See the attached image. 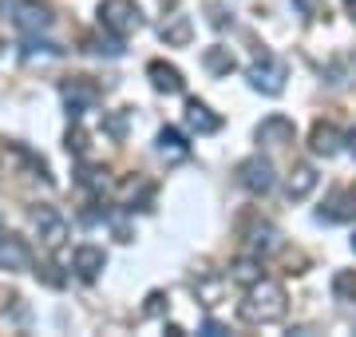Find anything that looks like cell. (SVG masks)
Returning <instances> with one entry per match:
<instances>
[{"label": "cell", "mask_w": 356, "mask_h": 337, "mask_svg": "<svg viewBox=\"0 0 356 337\" xmlns=\"http://www.w3.org/2000/svg\"><path fill=\"white\" fill-rule=\"evenodd\" d=\"M285 310H289L285 290H281L277 282H266V278H257V282L245 290L242 306H238V313H242L245 322H254V325L281 322V318H285Z\"/></svg>", "instance_id": "cell-1"}, {"label": "cell", "mask_w": 356, "mask_h": 337, "mask_svg": "<svg viewBox=\"0 0 356 337\" xmlns=\"http://www.w3.org/2000/svg\"><path fill=\"white\" fill-rule=\"evenodd\" d=\"M99 24H103V32L127 40L143 28V13H139L135 0H103L99 4Z\"/></svg>", "instance_id": "cell-2"}, {"label": "cell", "mask_w": 356, "mask_h": 337, "mask_svg": "<svg viewBox=\"0 0 356 337\" xmlns=\"http://www.w3.org/2000/svg\"><path fill=\"white\" fill-rule=\"evenodd\" d=\"M285 79H289V72H285V60H277V56H261V60L250 64V84L261 95H281Z\"/></svg>", "instance_id": "cell-3"}, {"label": "cell", "mask_w": 356, "mask_h": 337, "mask_svg": "<svg viewBox=\"0 0 356 337\" xmlns=\"http://www.w3.org/2000/svg\"><path fill=\"white\" fill-rule=\"evenodd\" d=\"M238 182H242L250 195H269V191H273V182H277L273 163L261 159V155H250L245 163H238Z\"/></svg>", "instance_id": "cell-4"}, {"label": "cell", "mask_w": 356, "mask_h": 337, "mask_svg": "<svg viewBox=\"0 0 356 337\" xmlns=\"http://www.w3.org/2000/svg\"><path fill=\"white\" fill-rule=\"evenodd\" d=\"M60 95H64V104H67V116L79 119L83 111H91V107L99 104V88L91 84L88 76H76V79H67L64 88H60Z\"/></svg>", "instance_id": "cell-5"}, {"label": "cell", "mask_w": 356, "mask_h": 337, "mask_svg": "<svg viewBox=\"0 0 356 337\" xmlns=\"http://www.w3.org/2000/svg\"><path fill=\"white\" fill-rule=\"evenodd\" d=\"M16 28L24 32V40H40L44 32L51 28V13H48V4H40V0H20L16 4Z\"/></svg>", "instance_id": "cell-6"}, {"label": "cell", "mask_w": 356, "mask_h": 337, "mask_svg": "<svg viewBox=\"0 0 356 337\" xmlns=\"http://www.w3.org/2000/svg\"><path fill=\"white\" fill-rule=\"evenodd\" d=\"M36 234L48 250H60L67 242V219L56 207H40L36 210Z\"/></svg>", "instance_id": "cell-7"}, {"label": "cell", "mask_w": 356, "mask_h": 337, "mask_svg": "<svg viewBox=\"0 0 356 337\" xmlns=\"http://www.w3.org/2000/svg\"><path fill=\"white\" fill-rule=\"evenodd\" d=\"M32 266V250H28V242L20 238V234H0V270H28Z\"/></svg>", "instance_id": "cell-8"}, {"label": "cell", "mask_w": 356, "mask_h": 337, "mask_svg": "<svg viewBox=\"0 0 356 337\" xmlns=\"http://www.w3.org/2000/svg\"><path fill=\"white\" fill-rule=\"evenodd\" d=\"M147 76H151L154 91H163V95H178V91L186 88L182 72H178L175 64H166V60H151V64H147Z\"/></svg>", "instance_id": "cell-9"}, {"label": "cell", "mask_w": 356, "mask_h": 337, "mask_svg": "<svg viewBox=\"0 0 356 337\" xmlns=\"http://www.w3.org/2000/svg\"><path fill=\"white\" fill-rule=\"evenodd\" d=\"M103 266H107L103 246H76V254H72V270H76L83 282H95L103 274Z\"/></svg>", "instance_id": "cell-10"}, {"label": "cell", "mask_w": 356, "mask_h": 337, "mask_svg": "<svg viewBox=\"0 0 356 337\" xmlns=\"http://www.w3.org/2000/svg\"><path fill=\"white\" fill-rule=\"evenodd\" d=\"M293 119L285 116H269L261 119V127H257V143H266V147H281V143H293Z\"/></svg>", "instance_id": "cell-11"}, {"label": "cell", "mask_w": 356, "mask_h": 337, "mask_svg": "<svg viewBox=\"0 0 356 337\" xmlns=\"http://www.w3.org/2000/svg\"><path fill=\"white\" fill-rule=\"evenodd\" d=\"M317 219L321 222H348V219H356V195L353 191H337V195L317 210Z\"/></svg>", "instance_id": "cell-12"}, {"label": "cell", "mask_w": 356, "mask_h": 337, "mask_svg": "<svg viewBox=\"0 0 356 337\" xmlns=\"http://www.w3.org/2000/svg\"><path fill=\"white\" fill-rule=\"evenodd\" d=\"M317 182H321V175L309 163H297L293 167V175H289V182H285V195L289 198H309L313 191H317Z\"/></svg>", "instance_id": "cell-13"}, {"label": "cell", "mask_w": 356, "mask_h": 337, "mask_svg": "<svg viewBox=\"0 0 356 337\" xmlns=\"http://www.w3.org/2000/svg\"><path fill=\"white\" fill-rule=\"evenodd\" d=\"M186 127L198 131V135H214V131L222 127V119H218L202 100H191V104H186Z\"/></svg>", "instance_id": "cell-14"}, {"label": "cell", "mask_w": 356, "mask_h": 337, "mask_svg": "<svg viewBox=\"0 0 356 337\" xmlns=\"http://www.w3.org/2000/svg\"><path fill=\"white\" fill-rule=\"evenodd\" d=\"M159 155H163L166 163H182V159L191 155V143L182 139V131L163 127V131H159Z\"/></svg>", "instance_id": "cell-15"}, {"label": "cell", "mask_w": 356, "mask_h": 337, "mask_svg": "<svg viewBox=\"0 0 356 337\" xmlns=\"http://www.w3.org/2000/svg\"><path fill=\"white\" fill-rule=\"evenodd\" d=\"M309 147H313V155H337L341 151V131L332 127V123H317L313 127V139H309Z\"/></svg>", "instance_id": "cell-16"}, {"label": "cell", "mask_w": 356, "mask_h": 337, "mask_svg": "<svg viewBox=\"0 0 356 337\" xmlns=\"http://www.w3.org/2000/svg\"><path fill=\"white\" fill-rule=\"evenodd\" d=\"M159 36L166 40V44H175V48H182V44H191V20L186 16H166L163 28H159Z\"/></svg>", "instance_id": "cell-17"}, {"label": "cell", "mask_w": 356, "mask_h": 337, "mask_svg": "<svg viewBox=\"0 0 356 337\" xmlns=\"http://www.w3.org/2000/svg\"><path fill=\"white\" fill-rule=\"evenodd\" d=\"M273 250H281V234L269 226V222H261L254 230V238H250V254H257V258H266V254H273Z\"/></svg>", "instance_id": "cell-18"}, {"label": "cell", "mask_w": 356, "mask_h": 337, "mask_svg": "<svg viewBox=\"0 0 356 337\" xmlns=\"http://www.w3.org/2000/svg\"><path fill=\"white\" fill-rule=\"evenodd\" d=\"M206 68H210V72H214V76H229V72H234V56H229V48H222V44H214V48H206Z\"/></svg>", "instance_id": "cell-19"}, {"label": "cell", "mask_w": 356, "mask_h": 337, "mask_svg": "<svg viewBox=\"0 0 356 337\" xmlns=\"http://www.w3.org/2000/svg\"><path fill=\"white\" fill-rule=\"evenodd\" d=\"M332 294H337V301H356V274L353 270L332 274Z\"/></svg>", "instance_id": "cell-20"}, {"label": "cell", "mask_w": 356, "mask_h": 337, "mask_svg": "<svg viewBox=\"0 0 356 337\" xmlns=\"http://www.w3.org/2000/svg\"><path fill=\"white\" fill-rule=\"evenodd\" d=\"M88 52H95V56H123V40L111 36V32H107V40H103V36H88Z\"/></svg>", "instance_id": "cell-21"}, {"label": "cell", "mask_w": 356, "mask_h": 337, "mask_svg": "<svg viewBox=\"0 0 356 337\" xmlns=\"http://www.w3.org/2000/svg\"><path fill=\"white\" fill-rule=\"evenodd\" d=\"M79 182L88 187L91 195H103V191H107V179H103V171H95V167H83V171H79Z\"/></svg>", "instance_id": "cell-22"}, {"label": "cell", "mask_w": 356, "mask_h": 337, "mask_svg": "<svg viewBox=\"0 0 356 337\" xmlns=\"http://www.w3.org/2000/svg\"><path fill=\"white\" fill-rule=\"evenodd\" d=\"M103 131H107L111 139H123V135H127V111H111V116L103 119Z\"/></svg>", "instance_id": "cell-23"}, {"label": "cell", "mask_w": 356, "mask_h": 337, "mask_svg": "<svg viewBox=\"0 0 356 337\" xmlns=\"http://www.w3.org/2000/svg\"><path fill=\"white\" fill-rule=\"evenodd\" d=\"M234 278H238V282H245V285H254L257 278H261V270H257L254 262H242V266H234Z\"/></svg>", "instance_id": "cell-24"}, {"label": "cell", "mask_w": 356, "mask_h": 337, "mask_svg": "<svg viewBox=\"0 0 356 337\" xmlns=\"http://www.w3.org/2000/svg\"><path fill=\"white\" fill-rule=\"evenodd\" d=\"M293 4H297L305 16H321V4H317V0H293Z\"/></svg>", "instance_id": "cell-25"}, {"label": "cell", "mask_w": 356, "mask_h": 337, "mask_svg": "<svg viewBox=\"0 0 356 337\" xmlns=\"http://www.w3.org/2000/svg\"><path fill=\"white\" fill-rule=\"evenodd\" d=\"M202 334H206V337H218V334H226V329H222L218 322H206V325H202Z\"/></svg>", "instance_id": "cell-26"}, {"label": "cell", "mask_w": 356, "mask_h": 337, "mask_svg": "<svg viewBox=\"0 0 356 337\" xmlns=\"http://www.w3.org/2000/svg\"><path fill=\"white\" fill-rule=\"evenodd\" d=\"M348 151H353V155H356V127L348 131Z\"/></svg>", "instance_id": "cell-27"}, {"label": "cell", "mask_w": 356, "mask_h": 337, "mask_svg": "<svg viewBox=\"0 0 356 337\" xmlns=\"http://www.w3.org/2000/svg\"><path fill=\"white\" fill-rule=\"evenodd\" d=\"M348 8H353V16H356V0H353V4H348Z\"/></svg>", "instance_id": "cell-28"}, {"label": "cell", "mask_w": 356, "mask_h": 337, "mask_svg": "<svg viewBox=\"0 0 356 337\" xmlns=\"http://www.w3.org/2000/svg\"><path fill=\"white\" fill-rule=\"evenodd\" d=\"M353 250H356V234H353Z\"/></svg>", "instance_id": "cell-29"}, {"label": "cell", "mask_w": 356, "mask_h": 337, "mask_svg": "<svg viewBox=\"0 0 356 337\" xmlns=\"http://www.w3.org/2000/svg\"><path fill=\"white\" fill-rule=\"evenodd\" d=\"M0 56H4V44H0Z\"/></svg>", "instance_id": "cell-30"}, {"label": "cell", "mask_w": 356, "mask_h": 337, "mask_svg": "<svg viewBox=\"0 0 356 337\" xmlns=\"http://www.w3.org/2000/svg\"><path fill=\"white\" fill-rule=\"evenodd\" d=\"M344 4H353V0H344Z\"/></svg>", "instance_id": "cell-31"}]
</instances>
